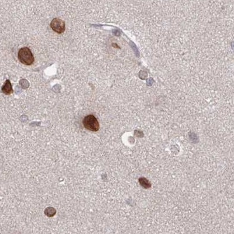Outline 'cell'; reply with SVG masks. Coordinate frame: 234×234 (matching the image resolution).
<instances>
[{"label":"cell","instance_id":"cell-1","mask_svg":"<svg viewBox=\"0 0 234 234\" xmlns=\"http://www.w3.org/2000/svg\"><path fill=\"white\" fill-rule=\"evenodd\" d=\"M18 57L22 63L27 66L32 64L35 60L32 52L27 47H24L20 49L18 54Z\"/></svg>","mask_w":234,"mask_h":234},{"label":"cell","instance_id":"cell-4","mask_svg":"<svg viewBox=\"0 0 234 234\" xmlns=\"http://www.w3.org/2000/svg\"><path fill=\"white\" fill-rule=\"evenodd\" d=\"M2 91L6 95H10V94L13 93L12 84H11L10 81L9 80H6L5 84H4L3 88H2Z\"/></svg>","mask_w":234,"mask_h":234},{"label":"cell","instance_id":"cell-5","mask_svg":"<svg viewBox=\"0 0 234 234\" xmlns=\"http://www.w3.org/2000/svg\"><path fill=\"white\" fill-rule=\"evenodd\" d=\"M56 210L52 207H48L47 208L45 211V214L49 217H53L55 214Z\"/></svg>","mask_w":234,"mask_h":234},{"label":"cell","instance_id":"cell-6","mask_svg":"<svg viewBox=\"0 0 234 234\" xmlns=\"http://www.w3.org/2000/svg\"><path fill=\"white\" fill-rule=\"evenodd\" d=\"M139 182L142 186L143 187L145 188H149V187H150V184H149V181H148L146 179L144 178H141L139 179Z\"/></svg>","mask_w":234,"mask_h":234},{"label":"cell","instance_id":"cell-3","mask_svg":"<svg viewBox=\"0 0 234 234\" xmlns=\"http://www.w3.org/2000/svg\"><path fill=\"white\" fill-rule=\"evenodd\" d=\"M50 27L55 32L61 34L65 31V22L59 18H54L50 23Z\"/></svg>","mask_w":234,"mask_h":234},{"label":"cell","instance_id":"cell-2","mask_svg":"<svg viewBox=\"0 0 234 234\" xmlns=\"http://www.w3.org/2000/svg\"><path fill=\"white\" fill-rule=\"evenodd\" d=\"M83 123L85 128L91 131L97 132L100 128L98 120L93 115H89L85 116L83 121Z\"/></svg>","mask_w":234,"mask_h":234}]
</instances>
